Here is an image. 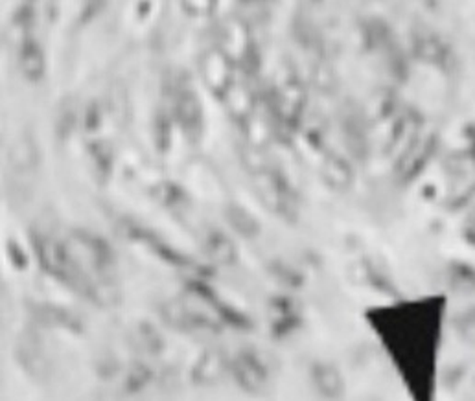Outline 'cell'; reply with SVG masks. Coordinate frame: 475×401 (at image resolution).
Here are the masks:
<instances>
[{
	"instance_id": "6da1fadb",
	"label": "cell",
	"mask_w": 475,
	"mask_h": 401,
	"mask_svg": "<svg viewBox=\"0 0 475 401\" xmlns=\"http://www.w3.org/2000/svg\"><path fill=\"white\" fill-rule=\"evenodd\" d=\"M382 315L386 324L376 330L413 401H437L446 319L442 296L409 300Z\"/></svg>"
}]
</instances>
